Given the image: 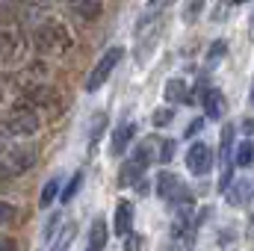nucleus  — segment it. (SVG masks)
Instances as JSON below:
<instances>
[{
  "label": "nucleus",
  "instance_id": "nucleus-1",
  "mask_svg": "<svg viewBox=\"0 0 254 251\" xmlns=\"http://www.w3.org/2000/svg\"><path fill=\"white\" fill-rule=\"evenodd\" d=\"M74 39L68 33V27L60 21H42L33 33V48L42 54V57H65L71 51Z\"/></svg>",
  "mask_w": 254,
  "mask_h": 251
},
{
  "label": "nucleus",
  "instance_id": "nucleus-2",
  "mask_svg": "<svg viewBox=\"0 0 254 251\" xmlns=\"http://www.w3.org/2000/svg\"><path fill=\"white\" fill-rule=\"evenodd\" d=\"M42 127L39 113L24 110V107H12L9 113L0 116V136L3 139H21V136H33Z\"/></svg>",
  "mask_w": 254,
  "mask_h": 251
},
{
  "label": "nucleus",
  "instance_id": "nucleus-3",
  "mask_svg": "<svg viewBox=\"0 0 254 251\" xmlns=\"http://www.w3.org/2000/svg\"><path fill=\"white\" fill-rule=\"evenodd\" d=\"M33 163H36V151L33 148L0 142V166L9 172V178H21L24 172L33 169Z\"/></svg>",
  "mask_w": 254,
  "mask_h": 251
},
{
  "label": "nucleus",
  "instance_id": "nucleus-4",
  "mask_svg": "<svg viewBox=\"0 0 254 251\" xmlns=\"http://www.w3.org/2000/svg\"><path fill=\"white\" fill-rule=\"evenodd\" d=\"M122 57H125V48H110L98 63H95V68L89 71V77H86V92H98L110 77H113V71H116V65L122 63Z\"/></svg>",
  "mask_w": 254,
  "mask_h": 251
},
{
  "label": "nucleus",
  "instance_id": "nucleus-5",
  "mask_svg": "<svg viewBox=\"0 0 254 251\" xmlns=\"http://www.w3.org/2000/svg\"><path fill=\"white\" fill-rule=\"evenodd\" d=\"M27 51V39L18 24H0V63H18Z\"/></svg>",
  "mask_w": 254,
  "mask_h": 251
},
{
  "label": "nucleus",
  "instance_id": "nucleus-6",
  "mask_svg": "<svg viewBox=\"0 0 254 251\" xmlns=\"http://www.w3.org/2000/svg\"><path fill=\"white\" fill-rule=\"evenodd\" d=\"M219 163H222V175H219V189L228 192L234 184V125H222V136H219Z\"/></svg>",
  "mask_w": 254,
  "mask_h": 251
},
{
  "label": "nucleus",
  "instance_id": "nucleus-7",
  "mask_svg": "<svg viewBox=\"0 0 254 251\" xmlns=\"http://www.w3.org/2000/svg\"><path fill=\"white\" fill-rule=\"evenodd\" d=\"M57 104H60V92L51 89V86H39V89H27V92H21V95L15 98L12 107H24V110L39 113V110H54Z\"/></svg>",
  "mask_w": 254,
  "mask_h": 251
},
{
  "label": "nucleus",
  "instance_id": "nucleus-8",
  "mask_svg": "<svg viewBox=\"0 0 254 251\" xmlns=\"http://www.w3.org/2000/svg\"><path fill=\"white\" fill-rule=\"evenodd\" d=\"M187 169H190L192 175H198V178H204L213 169V151H210L207 142H192L190 145V151H187Z\"/></svg>",
  "mask_w": 254,
  "mask_h": 251
},
{
  "label": "nucleus",
  "instance_id": "nucleus-9",
  "mask_svg": "<svg viewBox=\"0 0 254 251\" xmlns=\"http://www.w3.org/2000/svg\"><path fill=\"white\" fill-rule=\"evenodd\" d=\"M48 77H51L48 65H45V63H33V65H27L24 71H18L12 80L21 86V92H27V89H39V86H48Z\"/></svg>",
  "mask_w": 254,
  "mask_h": 251
},
{
  "label": "nucleus",
  "instance_id": "nucleus-10",
  "mask_svg": "<svg viewBox=\"0 0 254 251\" xmlns=\"http://www.w3.org/2000/svg\"><path fill=\"white\" fill-rule=\"evenodd\" d=\"M157 195L166 198V201H178V198L184 195V184H181V178L172 175V172H160V175H157Z\"/></svg>",
  "mask_w": 254,
  "mask_h": 251
},
{
  "label": "nucleus",
  "instance_id": "nucleus-11",
  "mask_svg": "<svg viewBox=\"0 0 254 251\" xmlns=\"http://www.w3.org/2000/svg\"><path fill=\"white\" fill-rule=\"evenodd\" d=\"M107 243H110V228H107L104 216H98V219H92V225H89L86 251H104L107 249Z\"/></svg>",
  "mask_w": 254,
  "mask_h": 251
},
{
  "label": "nucleus",
  "instance_id": "nucleus-12",
  "mask_svg": "<svg viewBox=\"0 0 254 251\" xmlns=\"http://www.w3.org/2000/svg\"><path fill=\"white\" fill-rule=\"evenodd\" d=\"M201 104H204V116H207V119L222 122V116H225V95H222L219 89H207V92L201 95Z\"/></svg>",
  "mask_w": 254,
  "mask_h": 251
},
{
  "label": "nucleus",
  "instance_id": "nucleus-13",
  "mask_svg": "<svg viewBox=\"0 0 254 251\" xmlns=\"http://www.w3.org/2000/svg\"><path fill=\"white\" fill-rule=\"evenodd\" d=\"M163 98L169 101V107H175V104H192L190 86H187L181 77H172V80L166 83V89H163Z\"/></svg>",
  "mask_w": 254,
  "mask_h": 251
},
{
  "label": "nucleus",
  "instance_id": "nucleus-14",
  "mask_svg": "<svg viewBox=\"0 0 254 251\" xmlns=\"http://www.w3.org/2000/svg\"><path fill=\"white\" fill-rule=\"evenodd\" d=\"M116 234L125 237V240L133 234V204L127 198H122L116 204Z\"/></svg>",
  "mask_w": 254,
  "mask_h": 251
},
{
  "label": "nucleus",
  "instance_id": "nucleus-15",
  "mask_svg": "<svg viewBox=\"0 0 254 251\" xmlns=\"http://www.w3.org/2000/svg\"><path fill=\"white\" fill-rule=\"evenodd\" d=\"M133 136H136V127L133 125H127V122L119 125L113 130V139H110V154H113V157H122L127 151V145L133 142Z\"/></svg>",
  "mask_w": 254,
  "mask_h": 251
},
{
  "label": "nucleus",
  "instance_id": "nucleus-16",
  "mask_svg": "<svg viewBox=\"0 0 254 251\" xmlns=\"http://www.w3.org/2000/svg\"><path fill=\"white\" fill-rule=\"evenodd\" d=\"M228 204H234V207H243L249 198L254 195V184L252 181H246V178H240V181H234L231 187H228Z\"/></svg>",
  "mask_w": 254,
  "mask_h": 251
},
{
  "label": "nucleus",
  "instance_id": "nucleus-17",
  "mask_svg": "<svg viewBox=\"0 0 254 251\" xmlns=\"http://www.w3.org/2000/svg\"><path fill=\"white\" fill-rule=\"evenodd\" d=\"M74 237H77V225H74V222H65L63 228L57 231V240L51 243V251H65L74 243Z\"/></svg>",
  "mask_w": 254,
  "mask_h": 251
},
{
  "label": "nucleus",
  "instance_id": "nucleus-18",
  "mask_svg": "<svg viewBox=\"0 0 254 251\" xmlns=\"http://www.w3.org/2000/svg\"><path fill=\"white\" fill-rule=\"evenodd\" d=\"M234 166H243V169L254 166V139L240 142V148L234 151Z\"/></svg>",
  "mask_w": 254,
  "mask_h": 251
},
{
  "label": "nucleus",
  "instance_id": "nucleus-19",
  "mask_svg": "<svg viewBox=\"0 0 254 251\" xmlns=\"http://www.w3.org/2000/svg\"><path fill=\"white\" fill-rule=\"evenodd\" d=\"M57 195H63V181H60V178H51V181L42 187V198H39V204H42V207H51V204L57 201Z\"/></svg>",
  "mask_w": 254,
  "mask_h": 251
},
{
  "label": "nucleus",
  "instance_id": "nucleus-20",
  "mask_svg": "<svg viewBox=\"0 0 254 251\" xmlns=\"http://www.w3.org/2000/svg\"><path fill=\"white\" fill-rule=\"evenodd\" d=\"M71 12H74V15H80L83 21H95V18L104 12V6H101V3H86V0H80V3H74V6H71Z\"/></svg>",
  "mask_w": 254,
  "mask_h": 251
},
{
  "label": "nucleus",
  "instance_id": "nucleus-21",
  "mask_svg": "<svg viewBox=\"0 0 254 251\" xmlns=\"http://www.w3.org/2000/svg\"><path fill=\"white\" fill-rule=\"evenodd\" d=\"M175 122V107H157L151 113V125L154 127H169Z\"/></svg>",
  "mask_w": 254,
  "mask_h": 251
},
{
  "label": "nucleus",
  "instance_id": "nucleus-22",
  "mask_svg": "<svg viewBox=\"0 0 254 251\" xmlns=\"http://www.w3.org/2000/svg\"><path fill=\"white\" fill-rule=\"evenodd\" d=\"M104 130H107V113H95L92 116V125H89V142L98 145V139H101Z\"/></svg>",
  "mask_w": 254,
  "mask_h": 251
},
{
  "label": "nucleus",
  "instance_id": "nucleus-23",
  "mask_svg": "<svg viewBox=\"0 0 254 251\" xmlns=\"http://www.w3.org/2000/svg\"><path fill=\"white\" fill-rule=\"evenodd\" d=\"M80 187H83V172H74V175H71V181H68V184L63 187V195H60V201H63V204H68V201L77 195V189H80Z\"/></svg>",
  "mask_w": 254,
  "mask_h": 251
},
{
  "label": "nucleus",
  "instance_id": "nucleus-24",
  "mask_svg": "<svg viewBox=\"0 0 254 251\" xmlns=\"http://www.w3.org/2000/svg\"><path fill=\"white\" fill-rule=\"evenodd\" d=\"M175 157V139H157V163H172Z\"/></svg>",
  "mask_w": 254,
  "mask_h": 251
},
{
  "label": "nucleus",
  "instance_id": "nucleus-25",
  "mask_svg": "<svg viewBox=\"0 0 254 251\" xmlns=\"http://www.w3.org/2000/svg\"><path fill=\"white\" fill-rule=\"evenodd\" d=\"M18 207L15 204H9V201H0V228H9V225H15L18 222Z\"/></svg>",
  "mask_w": 254,
  "mask_h": 251
},
{
  "label": "nucleus",
  "instance_id": "nucleus-26",
  "mask_svg": "<svg viewBox=\"0 0 254 251\" xmlns=\"http://www.w3.org/2000/svg\"><path fill=\"white\" fill-rule=\"evenodd\" d=\"M225 54H228V42H225V39H219V42H213V45H210L207 63H216V60H222Z\"/></svg>",
  "mask_w": 254,
  "mask_h": 251
},
{
  "label": "nucleus",
  "instance_id": "nucleus-27",
  "mask_svg": "<svg viewBox=\"0 0 254 251\" xmlns=\"http://www.w3.org/2000/svg\"><path fill=\"white\" fill-rule=\"evenodd\" d=\"M60 222H63V213L57 210V213L48 219V225H45V240H51V243H54V231L60 228Z\"/></svg>",
  "mask_w": 254,
  "mask_h": 251
},
{
  "label": "nucleus",
  "instance_id": "nucleus-28",
  "mask_svg": "<svg viewBox=\"0 0 254 251\" xmlns=\"http://www.w3.org/2000/svg\"><path fill=\"white\" fill-rule=\"evenodd\" d=\"M125 251H142V237L139 234H130L125 240Z\"/></svg>",
  "mask_w": 254,
  "mask_h": 251
},
{
  "label": "nucleus",
  "instance_id": "nucleus-29",
  "mask_svg": "<svg viewBox=\"0 0 254 251\" xmlns=\"http://www.w3.org/2000/svg\"><path fill=\"white\" fill-rule=\"evenodd\" d=\"M201 9H204V3H201V0H198V3H190V6H187V12H184V18L192 21L195 15H201Z\"/></svg>",
  "mask_w": 254,
  "mask_h": 251
},
{
  "label": "nucleus",
  "instance_id": "nucleus-30",
  "mask_svg": "<svg viewBox=\"0 0 254 251\" xmlns=\"http://www.w3.org/2000/svg\"><path fill=\"white\" fill-rule=\"evenodd\" d=\"M201 130H204V119H195V122H192L190 127H187V136H198V133H201Z\"/></svg>",
  "mask_w": 254,
  "mask_h": 251
},
{
  "label": "nucleus",
  "instance_id": "nucleus-31",
  "mask_svg": "<svg viewBox=\"0 0 254 251\" xmlns=\"http://www.w3.org/2000/svg\"><path fill=\"white\" fill-rule=\"evenodd\" d=\"M243 133H249V136H254V119H243Z\"/></svg>",
  "mask_w": 254,
  "mask_h": 251
},
{
  "label": "nucleus",
  "instance_id": "nucleus-32",
  "mask_svg": "<svg viewBox=\"0 0 254 251\" xmlns=\"http://www.w3.org/2000/svg\"><path fill=\"white\" fill-rule=\"evenodd\" d=\"M6 181H9V172H6V169H3V166H0V187H3V184H6Z\"/></svg>",
  "mask_w": 254,
  "mask_h": 251
},
{
  "label": "nucleus",
  "instance_id": "nucleus-33",
  "mask_svg": "<svg viewBox=\"0 0 254 251\" xmlns=\"http://www.w3.org/2000/svg\"><path fill=\"white\" fill-rule=\"evenodd\" d=\"M0 104H3V86H0Z\"/></svg>",
  "mask_w": 254,
  "mask_h": 251
},
{
  "label": "nucleus",
  "instance_id": "nucleus-34",
  "mask_svg": "<svg viewBox=\"0 0 254 251\" xmlns=\"http://www.w3.org/2000/svg\"><path fill=\"white\" fill-rule=\"evenodd\" d=\"M252 104H254V83H252Z\"/></svg>",
  "mask_w": 254,
  "mask_h": 251
},
{
  "label": "nucleus",
  "instance_id": "nucleus-35",
  "mask_svg": "<svg viewBox=\"0 0 254 251\" xmlns=\"http://www.w3.org/2000/svg\"><path fill=\"white\" fill-rule=\"evenodd\" d=\"M252 231H254V216H252Z\"/></svg>",
  "mask_w": 254,
  "mask_h": 251
}]
</instances>
